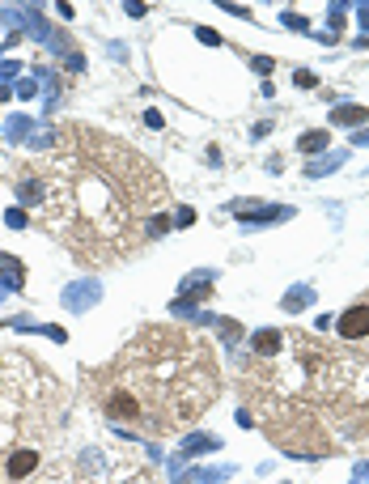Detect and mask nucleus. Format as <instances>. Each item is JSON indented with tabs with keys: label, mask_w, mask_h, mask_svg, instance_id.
<instances>
[{
	"label": "nucleus",
	"mask_w": 369,
	"mask_h": 484,
	"mask_svg": "<svg viewBox=\"0 0 369 484\" xmlns=\"http://www.w3.org/2000/svg\"><path fill=\"white\" fill-rule=\"evenodd\" d=\"M102 412H107L111 420H140L144 416V399L132 391V387H111L107 391V399H102Z\"/></svg>",
	"instance_id": "1"
},
{
	"label": "nucleus",
	"mask_w": 369,
	"mask_h": 484,
	"mask_svg": "<svg viewBox=\"0 0 369 484\" xmlns=\"http://www.w3.org/2000/svg\"><path fill=\"white\" fill-rule=\"evenodd\" d=\"M93 302H102V285H98V281H73V285L64 289V306H68V314H85Z\"/></svg>",
	"instance_id": "2"
},
{
	"label": "nucleus",
	"mask_w": 369,
	"mask_h": 484,
	"mask_svg": "<svg viewBox=\"0 0 369 484\" xmlns=\"http://www.w3.org/2000/svg\"><path fill=\"white\" fill-rule=\"evenodd\" d=\"M340 336L344 340H365L369 336V302H356V306H348L344 314H340Z\"/></svg>",
	"instance_id": "3"
},
{
	"label": "nucleus",
	"mask_w": 369,
	"mask_h": 484,
	"mask_svg": "<svg viewBox=\"0 0 369 484\" xmlns=\"http://www.w3.org/2000/svg\"><path fill=\"white\" fill-rule=\"evenodd\" d=\"M213 281H217L213 267H204V272H187V277H183V285H179V298H187V302H195V306H199V298L213 293Z\"/></svg>",
	"instance_id": "4"
},
{
	"label": "nucleus",
	"mask_w": 369,
	"mask_h": 484,
	"mask_svg": "<svg viewBox=\"0 0 369 484\" xmlns=\"http://www.w3.org/2000/svg\"><path fill=\"white\" fill-rule=\"evenodd\" d=\"M34 467H38V450H34V446H17V450L9 455V463H5L9 480H26V476H34Z\"/></svg>",
	"instance_id": "5"
},
{
	"label": "nucleus",
	"mask_w": 369,
	"mask_h": 484,
	"mask_svg": "<svg viewBox=\"0 0 369 484\" xmlns=\"http://www.w3.org/2000/svg\"><path fill=\"white\" fill-rule=\"evenodd\" d=\"M365 119H369V111L365 106H356V102H344V106H336L331 111V124H340V128H365Z\"/></svg>",
	"instance_id": "6"
},
{
	"label": "nucleus",
	"mask_w": 369,
	"mask_h": 484,
	"mask_svg": "<svg viewBox=\"0 0 369 484\" xmlns=\"http://www.w3.org/2000/svg\"><path fill=\"white\" fill-rule=\"evenodd\" d=\"M280 344H285V336H280L276 328H259V332L250 336V349H255L259 357H276V353H280Z\"/></svg>",
	"instance_id": "7"
},
{
	"label": "nucleus",
	"mask_w": 369,
	"mask_h": 484,
	"mask_svg": "<svg viewBox=\"0 0 369 484\" xmlns=\"http://www.w3.org/2000/svg\"><path fill=\"white\" fill-rule=\"evenodd\" d=\"M344 161H348V153L340 149V153H323L319 161H310V166H306V179H323V175H336L340 166H344Z\"/></svg>",
	"instance_id": "8"
},
{
	"label": "nucleus",
	"mask_w": 369,
	"mask_h": 484,
	"mask_svg": "<svg viewBox=\"0 0 369 484\" xmlns=\"http://www.w3.org/2000/svg\"><path fill=\"white\" fill-rule=\"evenodd\" d=\"M0 281H5V293H17L22 281H26V267L17 259H9V255H0Z\"/></svg>",
	"instance_id": "9"
},
{
	"label": "nucleus",
	"mask_w": 369,
	"mask_h": 484,
	"mask_svg": "<svg viewBox=\"0 0 369 484\" xmlns=\"http://www.w3.org/2000/svg\"><path fill=\"white\" fill-rule=\"evenodd\" d=\"M221 446V438H213V434H191V438H183V459H195V455H208V450H217Z\"/></svg>",
	"instance_id": "10"
},
{
	"label": "nucleus",
	"mask_w": 369,
	"mask_h": 484,
	"mask_svg": "<svg viewBox=\"0 0 369 484\" xmlns=\"http://www.w3.org/2000/svg\"><path fill=\"white\" fill-rule=\"evenodd\" d=\"M229 476H234V467H199V471H187L183 484H221Z\"/></svg>",
	"instance_id": "11"
},
{
	"label": "nucleus",
	"mask_w": 369,
	"mask_h": 484,
	"mask_svg": "<svg viewBox=\"0 0 369 484\" xmlns=\"http://www.w3.org/2000/svg\"><path fill=\"white\" fill-rule=\"evenodd\" d=\"M306 306H314V289H310V285H293V289L285 293V310L297 314V310H306Z\"/></svg>",
	"instance_id": "12"
},
{
	"label": "nucleus",
	"mask_w": 369,
	"mask_h": 484,
	"mask_svg": "<svg viewBox=\"0 0 369 484\" xmlns=\"http://www.w3.org/2000/svg\"><path fill=\"white\" fill-rule=\"evenodd\" d=\"M297 149H301V153H323V149H327V132H323V128L301 132V136H297Z\"/></svg>",
	"instance_id": "13"
},
{
	"label": "nucleus",
	"mask_w": 369,
	"mask_h": 484,
	"mask_svg": "<svg viewBox=\"0 0 369 484\" xmlns=\"http://www.w3.org/2000/svg\"><path fill=\"white\" fill-rule=\"evenodd\" d=\"M217 332H221L225 349H238V340H242V323H234V318H217Z\"/></svg>",
	"instance_id": "14"
},
{
	"label": "nucleus",
	"mask_w": 369,
	"mask_h": 484,
	"mask_svg": "<svg viewBox=\"0 0 369 484\" xmlns=\"http://www.w3.org/2000/svg\"><path fill=\"white\" fill-rule=\"evenodd\" d=\"M17 196H22V200H26V204H38V200H43V183H38V179H30V175H26V179H22V183H17Z\"/></svg>",
	"instance_id": "15"
},
{
	"label": "nucleus",
	"mask_w": 369,
	"mask_h": 484,
	"mask_svg": "<svg viewBox=\"0 0 369 484\" xmlns=\"http://www.w3.org/2000/svg\"><path fill=\"white\" fill-rule=\"evenodd\" d=\"M26 132H30V119H26V115H13V119L5 124V136H9V140H22Z\"/></svg>",
	"instance_id": "16"
},
{
	"label": "nucleus",
	"mask_w": 369,
	"mask_h": 484,
	"mask_svg": "<svg viewBox=\"0 0 369 484\" xmlns=\"http://www.w3.org/2000/svg\"><path fill=\"white\" fill-rule=\"evenodd\" d=\"M293 85H297V89H319V77H314L310 68H297V77H293Z\"/></svg>",
	"instance_id": "17"
},
{
	"label": "nucleus",
	"mask_w": 369,
	"mask_h": 484,
	"mask_svg": "<svg viewBox=\"0 0 369 484\" xmlns=\"http://www.w3.org/2000/svg\"><path fill=\"white\" fill-rule=\"evenodd\" d=\"M191 221H195V212H191L187 204H183V208H174V226H179V230H187Z\"/></svg>",
	"instance_id": "18"
},
{
	"label": "nucleus",
	"mask_w": 369,
	"mask_h": 484,
	"mask_svg": "<svg viewBox=\"0 0 369 484\" xmlns=\"http://www.w3.org/2000/svg\"><path fill=\"white\" fill-rule=\"evenodd\" d=\"M195 38H199L204 47H221V34H217V30H204V26H199V30H195Z\"/></svg>",
	"instance_id": "19"
},
{
	"label": "nucleus",
	"mask_w": 369,
	"mask_h": 484,
	"mask_svg": "<svg viewBox=\"0 0 369 484\" xmlns=\"http://www.w3.org/2000/svg\"><path fill=\"white\" fill-rule=\"evenodd\" d=\"M9 230H26V208H9Z\"/></svg>",
	"instance_id": "20"
},
{
	"label": "nucleus",
	"mask_w": 369,
	"mask_h": 484,
	"mask_svg": "<svg viewBox=\"0 0 369 484\" xmlns=\"http://www.w3.org/2000/svg\"><path fill=\"white\" fill-rule=\"evenodd\" d=\"M170 230V217H153L149 221V238H157V234H166Z\"/></svg>",
	"instance_id": "21"
},
{
	"label": "nucleus",
	"mask_w": 369,
	"mask_h": 484,
	"mask_svg": "<svg viewBox=\"0 0 369 484\" xmlns=\"http://www.w3.org/2000/svg\"><path fill=\"white\" fill-rule=\"evenodd\" d=\"M285 26H289V30H306V34H310V22H306V17H297V13H285Z\"/></svg>",
	"instance_id": "22"
},
{
	"label": "nucleus",
	"mask_w": 369,
	"mask_h": 484,
	"mask_svg": "<svg viewBox=\"0 0 369 484\" xmlns=\"http://www.w3.org/2000/svg\"><path fill=\"white\" fill-rule=\"evenodd\" d=\"M352 484H369V459L352 467Z\"/></svg>",
	"instance_id": "23"
},
{
	"label": "nucleus",
	"mask_w": 369,
	"mask_h": 484,
	"mask_svg": "<svg viewBox=\"0 0 369 484\" xmlns=\"http://www.w3.org/2000/svg\"><path fill=\"white\" fill-rule=\"evenodd\" d=\"M123 9H128V17H144V13H149V5H140V0H128Z\"/></svg>",
	"instance_id": "24"
},
{
	"label": "nucleus",
	"mask_w": 369,
	"mask_h": 484,
	"mask_svg": "<svg viewBox=\"0 0 369 484\" xmlns=\"http://www.w3.org/2000/svg\"><path fill=\"white\" fill-rule=\"evenodd\" d=\"M250 68H255V73H272V60H268V56H255Z\"/></svg>",
	"instance_id": "25"
},
{
	"label": "nucleus",
	"mask_w": 369,
	"mask_h": 484,
	"mask_svg": "<svg viewBox=\"0 0 369 484\" xmlns=\"http://www.w3.org/2000/svg\"><path fill=\"white\" fill-rule=\"evenodd\" d=\"M352 145H361V149H369V128H356V132H352Z\"/></svg>",
	"instance_id": "26"
},
{
	"label": "nucleus",
	"mask_w": 369,
	"mask_h": 484,
	"mask_svg": "<svg viewBox=\"0 0 369 484\" xmlns=\"http://www.w3.org/2000/svg\"><path fill=\"white\" fill-rule=\"evenodd\" d=\"M34 89H38V81H22V85H17L22 98H34Z\"/></svg>",
	"instance_id": "27"
},
{
	"label": "nucleus",
	"mask_w": 369,
	"mask_h": 484,
	"mask_svg": "<svg viewBox=\"0 0 369 484\" xmlns=\"http://www.w3.org/2000/svg\"><path fill=\"white\" fill-rule=\"evenodd\" d=\"M356 9H361V26L369 30V0H365V5H356Z\"/></svg>",
	"instance_id": "28"
}]
</instances>
